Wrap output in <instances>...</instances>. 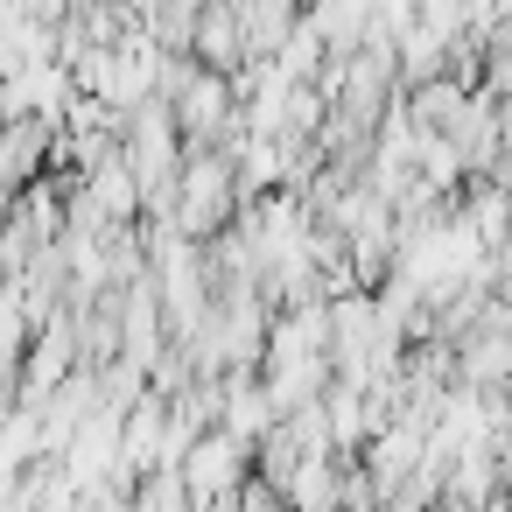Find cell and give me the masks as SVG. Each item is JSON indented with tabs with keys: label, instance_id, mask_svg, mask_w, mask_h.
Wrapping results in <instances>:
<instances>
[{
	"label": "cell",
	"instance_id": "cell-1",
	"mask_svg": "<svg viewBox=\"0 0 512 512\" xmlns=\"http://www.w3.org/2000/svg\"><path fill=\"white\" fill-rule=\"evenodd\" d=\"M176 470H183V484H190L197 512H211L218 498H239V491L253 484V442H246V435H232V428L218 421V428H204V435L190 442V456H183Z\"/></svg>",
	"mask_w": 512,
	"mask_h": 512
},
{
	"label": "cell",
	"instance_id": "cell-2",
	"mask_svg": "<svg viewBox=\"0 0 512 512\" xmlns=\"http://www.w3.org/2000/svg\"><path fill=\"white\" fill-rule=\"evenodd\" d=\"M134 512H197V498H190L183 470L162 463V470H148V477L134 484Z\"/></svg>",
	"mask_w": 512,
	"mask_h": 512
}]
</instances>
